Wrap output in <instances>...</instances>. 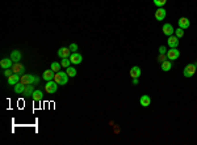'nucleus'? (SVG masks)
<instances>
[{
    "label": "nucleus",
    "mask_w": 197,
    "mask_h": 145,
    "mask_svg": "<svg viewBox=\"0 0 197 145\" xmlns=\"http://www.w3.org/2000/svg\"><path fill=\"white\" fill-rule=\"evenodd\" d=\"M12 72L13 73H18V75H21V73H24L25 72V67L22 64H21L20 62L18 63H13V65H12Z\"/></svg>",
    "instance_id": "9d476101"
},
{
    "label": "nucleus",
    "mask_w": 197,
    "mask_h": 145,
    "mask_svg": "<svg viewBox=\"0 0 197 145\" xmlns=\"http://www.w3.org/2000/svg\"><path fill=\"white\" fill-rule=\"evenodd\" d=\"M154 1V4H155L158 8H162L163 5H166V3H167V0H152Z\"/></svg>",
    "instance_id": "a878e982"
},
{
    "label": "nucleus",
    "mask_w": 197,
    "mask_h": 145,
    "mask_svg": "<svg viewBox=\"0 0 197 145\" xmlns=\"http://www.w3.org/2000/svg\"><path fill=\"white\" fill-rule=\"evenodd\" d=\"M70 64H71V60H70V58H65V59H62V62H60V65H62L63 68H69Z\"/></svg>",
    "instance_id": "393cba45"
},
{
    "label": "nucleus",
    "mask_w": 197,
    "mask_h": 145,
    "mask_svg": "<svg viewBox=\"0 0 197 145\" xmlns=\"http://www.w3.org/2000/svg\"><path fill=\"white\" fill-rule=\"evenodd\" d=\"M20 83H22L24 85H30V84L36 85V84L39 83V79L36 76H33V75H22V76L20 77Z\"/></svg>",
    "instance_id": "f03ea898"
},
{
    "label": "nucleus",
    "mask_w": 197,
    "mask_h": 145,
    "mask_svg": "<svg viewBox=\"0 0 197 145\" xmlns=\"http://www.w3.org/2000/svg\"><path fill=\"white\" fill-rule=\"evenodd\" d=\"M78 44L76 43H71L70 44V50H71V52H76V51H78Z\"/></svg>",
    "instance_id": "c85d7f7f"
},
{
    "label": "nucleus",
    "mask_w": 197,
    "mask_h": 145,
    "mask_svg": "<svg viewBox=\"0 0 197 145\" xmlns=\"http://www.w3.org/2000/svg\"><path fill=\"white\" fill-rule=\"evenodd\" d=\"M160 68H162V71H164V72H167V71H170L171 68H172V63H171V60H164L163 63H162V65H160Z\"/></svg>",
    "instance_id": "6ab92c4d"
},
{
    "label": "nucleus",
    "mask_w": 197,
    "mask_h": 145,
    "mask_svg": "<svg viewBox=\"0 0 197 145\" xmlns=\"http://www.w3.org/2000/svg\"><path fill=\"white\" fill-rule=\"evenodd\" d=\"M166 58H167V54H159V56H158V62L163 63L164 60H167Z\"/></svg>",
    "instance_id": "cd10ccee"
},
{
    "label": "nucleus",
    "mask_w": 197,
    "mask_h": 145,
    "mask_svg": "<svg viewBox=\"0 0 197 145\" xmlns=\"http://www.w3.org/2000/svg\"><path fill=\"white\" fill-rule=\"evenodd\" d=\"M12 73H13V72H12V69H11V68H9V69H4V76H5V77H9Z\"/></svg>",
    "instance_id": "c756f323"
},
{
    "label": "nucleus",
    "mask_w": 197,
    "mask_h": 145,
    "mask_svg": "<svg viewBox=\"0 0 197 145\" xmlns=\"http://www.w3.org/2000/svg\"><path fill=\"white\" fill-rule=\"evenodd\" d=\"M130 76H131V79H138V77L141 76V68L139 67H137V65L131 67L130 68Z\"/></svg>",
    "instance_id": "f3484780"
},
{
    "label": "nucleus",
    "mask_w": 197,
    "mask_h": 145,
    "mask_svg": "<svg viewBox=\"0 0 197 145\" xmlns=\"http://www.w3.org/2000/svg\"><path fill=\"white\" fill-rule=\"evenodd\" d=\"M131 83H133V85H138V79H133V81H131Z\"/></svg>",
    "instance_id": "2f4dec72"
},
{
    "label": "nucleus",
    "mask_w": 197,
    "mask_h": 145,
    "mask_svg": "<svg viewBox=\"0 0 197 145\" xmlns=\"http://www.w3.org/2000/svg\"><path fill=\"white\" fill-rule=\"evenodd\" d=\"M196 71H197V68H196V65H194V63H193V64H188L184 68V71H183V75H184V77H188V79H189V77H193L194 76Z\"/></svg>",
    "instance_id": "20e7f679"
},
{
    "label": "nucleus",
    "mask_w": 197,
    "mask_h": 145,
    "mask_svg": "<svg viewBox=\"0 0 197 145\" xmlns=\"http://www.w3.org/2000/svg\"><path fill=\"white\" fill-rule=\"evenodd\" d=\"M33 92H34V85L33 84H30V85H26L25 86V92H24V94L26 95H32L33 94Z\"/></svg>",
    "instance_id": "4be33fe9"
},
{
    "label": "nucleus",
    "mask_w": 197,
    "mask_h": 145,
    "mask_svg": "<svg viewBox=\"0 0 197 145\" xmlns=\"http://www.w3.org/2000/svg\"><path fill=\"white\" fill-rule=\"evenodd\" d=\"M25 86L26 85H24L22 83H17L15 85V92L17 93V94H24V92H25Z\"/></svg>",
    "instance_id": "aec40b11"
},
{
    "label": "nucleus",
    "mask_w": 197,
    "mask_h": 145,
    "mask_svg": "<svg viewBox=\"0 0 197 145\" xmlns=\"http://www.w3.org/2000/svg\"><path fill=\"white\" fill-rule=\"evenodd\" d=\"M159 54H167L166 46H160V47H159Z\"/></svg>",
    "instance_id": "7c9ffc66"
},
{
    "label": "nucleus",
    "mask_w": 197,
    "mask_h": 145,
    "mask_svg": "<svg viewBox=\"0 0 197 145\" xmlns=\"http://www.w3.org/2000/svg\"><path fill=\"white\" fill-rule=\"evenodd\" d=\"M57 89H58V84L55 83L54 80L46 81V84H45V92L48 93V94H53V93H55V92H57Z\"/></svg>",
    "instance_id": "7ed1b4c3"
},
{
    "label": "nucleus",
    "mask_w": 197,
    "mask_h": 145,
    "mask_svg": "<svg viewBox=\"0 0 197 145\" xmlns=\"http://www.w3.org/2000/svg\"><path fill=\"white\" fill-rule=\"evenodd\" d=\"M70 60H71L72 64H82V62H83V56H82L79 52H72L71 56H70Z\"/></svg>",
    "instance_id": "1a4fd4ad"
},
{
    "label": "nucleus",
    "mask_w": 197,
    "mask_h": 145,
    "mask_svg": "<svg viewBox=\"0 0 197 145\" xmlns=\"http://www.w3.org/2000/svg\"><path fill=\"white\" fill-rule=\"evenodd\" d=\"M54 81L58 84V85H66L67 84V81H69V75H67V72H57V73L54 75Z\"/></svg>",
    "instance_id": "f257e3e1"
},
{
    "label": "nucleus",
    "mask_w": 197,
    "mask_h": 145,
    "mask_svg": "<svg viewBox=\"0 0 197 145\" xmlns=\"http://www.w3.org/2000/svg\"><path fill=\"white\" fill-rule=\"evenodd\" d=\"M11 59L13 60V63H18L21 60V52L18 50H13L11 52Z\"/></svg>",
    "instance_id": "a211bd4d"
},
{
    "label": "nucleus",
    "mask_w": 197,
    "mask_h": 145,
    "mask_svg": "<svg viewBox=\"0 0 197 145\" xmlns=\"http://www.w3.org/2000/svg\"><path fill=\"white\" fill-rule=\"evenodd\" d=\"M162 30H163L164 36H167V37L172 36L173 33H175V29H173V26L171 24H164L163 28H162Z\"/></svg>",
    "instance_id": "ddd939ff"
},
{
    "label": "nucleus",
    "mask_w": 197,
    "mask_h": 145,
    "mask_svg": "<svg viewBox=\"0 0 197 145\" xmlns=\"http://www.w3.org/2000/svg\"><path fill=\"white\" fill-rule=\"evenodd\" d=\"M179 56H180V51L177 48H171L170 51H167V59L171 60V62L179 59Z\"/></svg>",
    "instance_id": "39448f33"
},
{
    "label": "nucleus",
    "mask_w": 197,
    "mask_h": 145,
    "mask_svg": "<svg viewBox=\"0 0 197 145\" xmlns=\"http://www.w3.org/2000/svg\"><path fill=\"white\" fill-rule=\"evenodd\" d=\"M177 24H179V28H181V29H188L189 25H191V22H189V20L187 17H180L179 21H177Z\"/></svg>",
    "instance_id": "2eb2a0df"
},
{
    "label": "nucleus",
    "mask_w": 197,
    "mask_h": 145,
    "mask_svg": "<svg viewBox=\"0 0 197 145\" xmlns=\"http://www.w3.org/2000/svg\"><path fill=\"white\" fill-rule=\"evenodd\" d=\"M58 56L62 58V59L70 58L71 56V50H70V47H60L59 50H58Z\"/></svg>",
    "instance_id": "6e6552de"
},
{
    "label": "nucleus",
    "mask_w": 197,
    "mask_h": 145,
    "mask_svg": "<svg viewBox=\"0 0 197 145\" xmlns=\"http://www.w3.org/2000/svg\"><path fill=\"white\" fill-rule=\"evenodd\" d=\"M139 105L142 107H149L150 105H151V98H150V95H147V94L142 95V97L139 98Z\"/></svg>",
    "instance_id": "9b49d317"
},
{
    "label": "nucleus",
    "mask_w": 197,
    "mask_h": 145,
    "mask_svg": "<svg viewBox=\"0 0 197 145\" xmlns=\"http://www.w3.org/2000/svg\"><path fill=\"white\" fill-rule=\"evenodd\" d=\"M66 72H67L69 77H75L76 76V69H75L74 67H71V65H70L69 68H66Z\"/></svg>",
    "instance_id": "b1692460"
},
{
    "label": "nucleus",
    "mask_w": 197,
    "mask_h": 145,
    "mask_svg": "<svg viewBox=\"0 0 197 145\" xmlns=\"http://www.w3.org/2000/svg\"><path fill=\"white\" fill-rule=\"evenodd\" d=\"M175 36H176L177 38H183V37H184V29H181V28H177V29L175 30Z\"/></svg>",
    "instance_id": "bb28decb"
},
{
    "label": "nucleus",
    "mask_w": 197,
    "mask_h": 145,
    "mask_svg": "<svg viewBox=\"0 0 197 145\" xmlns=\"http://www.w3.org/2000/svg\"><path fill=\"white\" fill-rule=\"evenodd\" d=\"M32 97H33V99H34V101L39 102L42 98H43V93H42L41 90H34V92H33V94H32Z\"/></svg>",
    "instance_id": "412c9836"
},
{
    "label": "nucleus",
    "mask_w": 197,
    "mask_h": 145,
    "mask_svg": "<svg viewBox=\"0 0 197 145\" xmlns=\"http://www.w3.org/2000/svg\"><path fill=\"white\" fill-rule=\"evenodd\" d=\"M12 65H13V60L11 59V58H4V59L0 60V67L3 69L12 68Z\"/></svg>",
    "instance_id": "0eeeda50"
},
{
    "label": "nucleus",
    "mask_w": 197,
    "mask_h": 145,
    "mask_svg": "<svg viewBox=\"0 0 197 145\" xmlns=\"http://www.w3.org/2000/svg\"><path fill=\"white\" fill-rule=\"evenodd\" d=\"M194 65H196V68H197V62H196V63H194Z\"/></svg>",
    "instance_id": "473e14b6"
},
{
    "label": "nucleus",
    "mask_w": 197,
    "mask_h": 145,
    "mask_svg": "<svg viewBox=\"0 0 197 145\" xmlns=\"http://www.w3.org/2000/svg\"><path fill=\"white\" fill-rule=\"evenodd\" d=\"M54 75H55V72H54L53 69H46V71L43 72V75H42V79L45 81H51V80H54Z\"/></svg>",
    "instance_id": "dca6fc26"
},
{
    "label": "nucleus",
    "mask_w": 197,
    "mask_h": 145,
    "mask_svg": "<svg viewBox=\"0 0 197 145\" xmlns=\"http://www.w3.org/2000/svg\"><path fill=\"white\" fill-rule=\"evenodd\" d=\"M166 15H167V12H166V9L162 7V8H158L155 11V18L158 21H163L164 18H166Z\"/></svg>",
    "instance_id": "f8f14e48"
},
{
    "label": "nucleus",
    "mask_w": 197,
    "mask_h": 145,
    "mask_svg": "<svg viewBox=\"0 0 197 145\" xmlns=\"http://www.w3.org/2000/svg\"><path fill=\"white\" fill-rule=\"evenodd\" d=\"M60 67H62V65H60V63L54 62V63H51L50 69H53V71L55 72V73H57V72H59V71H60Z\"/></svg>",
    "instance_id": "5701e85b"
},
{
    "label": "nucleus",
    "mask_w": 197,
    "mask_h": 145,
    "mask_svg": "<svg viewBox=\"0 0 197 145\" xmlns=\"http://www.w3.org/2000/svg\"><path fill=\"white\" fill-rule=\"evenodd\" d=\"M20 75L18 73H12L8 77V85H16L17 83H20Z\"/></svg>",
    "instance_id": "4468645a"
},
{
    "label": "nucleus",
    "mask_w": 197,
    "mask_h": 145,
    "mask_svg": "<svg viewBox=\"0 0 197 145\" xmlns=\"http://www.w3.org/2000/svg\"><path fill=\"white\" fill-rule=\"evenodd\" d=\"M167 44H168V47H171V48H177V46H179V38L172 34V36L168 37Z\"/></svg>",
    "instance_id": "423d86ee"
}]
</instances>
